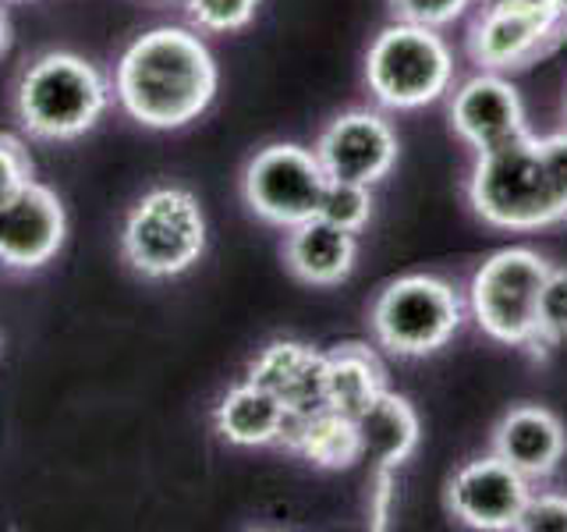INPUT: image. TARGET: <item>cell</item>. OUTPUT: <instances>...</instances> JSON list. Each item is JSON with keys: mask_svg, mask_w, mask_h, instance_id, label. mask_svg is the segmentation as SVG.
<instances>
[{"mask_svg": "<svg viewBox=\"0 0 567 532\" xmlns=\"http://www.w3.org/2000/svg\"><path fill=\"white\" fill-rule=\"evenodd\" d=\"M217 61L209 47L182 25H156L121 53L114 96L146 129H185L217 96Z\"/></svg>", "mask_w": 567, "mask_h": 532, "instance_id": "cell-1", "label": "cell"}, {"mask_svg": "<svg viewBox=\"0 0 567 532\" xmlns=\"http://www.w3.org/2000/svg\"><path fill=\"white\" fill-rule=\"evenodd\" d=\"M468 200L478 221L501 231H539L567 221V132H522L475 160Z\"/></svg>", "mask_w": 567, "mask_h": 532, "instance_id": "cell-2", "label": "cell"}, {"mask_svg": "<svg viewBox=\"0 0 567 532\" xmlns=\"http://www.w3.org/2000/svg\"><path fill=\"white\" fill-rule=\"evenodd\" d=\"M111 106V82L79 53L50 50L35 58L14 89V111L22 129L47 142L82 139Z\"/></svg>", "mask_w": 567, "mask_h": 532, "instance_id": "cell-3", "label": "cell"}, {"mask_svg": "<svg viewBox=\"0 0 567 532\" xmlns=\"http://www.w3.org/2000/svg\"><path fill=\"white\" fill-rule=\"evenodd\" d=\"M454 53L430 25H386L365 53L369 93L390 111H419L451 89Z\"/></svg>", "mask_w": 567, "mask_h": 532, "instance_id": "cell-4", "label": "cell"}, {"mask_svg": "<svg viewBox=\"0 0 567 532\" xmlns=\"http://www.w3.org/2000/svg\"><path fill=\"white\" fill-rule=\"evenodd\" d=\"M206 248V217L188 188H153L132 206L121 253L142 277L167 280L192 270Z\"/></svg>", "mask_w": 567, "mask_h": 532, "instance_id": "cell-5", "label": "cell"}, {"mask_svg": "<svg viewBox=\"0 0 567 532\" xmlns=\"http://www.w3.org/2000/svg\"><path fill=\"white\" fill-rule=\"evenodd\" d=\"M461 298L447 280L430 274H408L390 280L372 306V334L401 359L433 355L461 330Z\"/></svg>", "mask_w": 567, "mask_h": 532, "instance_id": "cell-6", "label": "cell"}, {"mask_svg": "<svg viewBox=\"0 0 567 532\" xmlns=\"http://www.w3.org/2000/svg\"><path fill=\"white\" fill-rule=\"evenodd\" d=\"M549 263L532 248H501L472 277V316L501 345L539 351L536 309Z\"/></svg>", "mask_w": 567, "mask_h": 532, "instance_id": "cell-7", "label": "cell"}, {"mask_svg": "<svg viewBox=\"0 0 567 532\" xmlns=\"http://www.w3.org/2000/svg\"><path fill=\"white\" fill-rule=\"evenodd\" d=\"M567 43V18L549 0H489L468 32L483 71H522Z\"/></svg>", "mask_w": 567, "mask_h": 532, "instance_id": "cell-8", "label": "cell"}, {"mask_svg": "<svg viewBox=\"0 0 567 532\" xmlns=\"http://www.w3.org/2000/svg\"><path fill=\"white\" fill-rule=\"evenodd\" d=\"M327 182L330 177L312 150L295 146V142H274L248 160L241 195L259 221L291 231L301 221L319 217Z\"/></svg>", "mask_w": 567, "mask_h": 532, "instance_id": "cell-9", "label": "cell"}, {"mask_svg": "<svg viewBox=\"0 0 567 532\" xmlns=\"http://www.w3.org/2000/svg\"><path fill=\"white\" fill-rule=\"evenodd\" d=\"M312 153L330 182H359L372 188L398 164V135L380 114L348 111L327 124Z\"/></svg>", "mask_w": 567, "mask_h": 532, "instance_id": "cell-10", "label": "cell"}, {"mask_svg": "<svg viewBox=\"0 0 567 532\" xmlns=\"http://www.w3.org/2000/svg\"><path fill=\"white\" fill-rule=\"evenodd\" d=\"M528 479L514 472L504 458L486 454L461 466L447 483V508L457 522L472 529L501 532L514 529L528 501Z\"/></svg>", "mask_w": 567, "mask_h": 532, "instance_id": "cell-11", "label": "cell"}, {"mask_svg": "<svg viewBox=\"0 0 567 532\" xmlns=\"http://www.w3.org/2000/svg\"><path fill=\"white\" fill-rule=\"evenodd\" d=\"M68 217L58 192L29 182L14 200L0 203V263L11 270H40L61 253Z\"/></svg>", "mask_w": 567, "mask_h": 532, "instance_id": "cell-12", "label": "cell"}, {"mask_svg": "<svg viewBox=\"0 0 567 532\" xmlns=\"http://www.w3.org/2000/svg\"><path fill=\"white\" fill-rule=\"evenodd\" d=\"M451 124L461 142H468L475 153L501 146V142L528 132L525 103L501 71H483L468 79L454 93L451 103Z\"/></svg>", "mask_w": 567, "mask_h": 532, "instance_id": "cell-13", "label": "cell"}, {"mask_svg": "<svg viewBox=\"0 0 567 532\" xmlns=\"http://www.w3.org/2000/svg\"><path fill=\"white\" fill-rule=\"evenodd\" d=\"M248 380L280 398L295 419L327 408V355L301 341H270L248 366Z\"/></svg>", "mask_w": 567, "mask_h": 532, "instance_id": "cell-14", "label": "cell"}, {"mask_svg": "<svg viewBox=\"0 0 567 532\" xmlns=\"http://www.w3.org/2000/svg\"><path fill=\"white\" fill-rule=\"evenodd\" d=\"M564 451H567V433L560 419L539 405L511 408L493 430V454L504 458L525 479L549 475L560 466Z\"/></svg>", "mask_w": 567, "mask_h": 532, "instance_id": "cell-15", "label": "cell"}, {"mask_svg": "<svg viewBox=\"0 0 567 532\" xmlns=\"http://www.w3.org/2000/svg\"><path fill=\"white\" fill-rule=\"evenodd\" d=\"M288 270L312 288H333L351 277L354 259H359V242L351 231L337 227L323 217H309L291 227L288 245H284Z\"/></svg>", "mask_w": 567, "mask_h": 532, "instance_id": "cell-16", "label": "cell"}, {"mask_svg": "<svg viewBox=\"0 0 567 532\" xmlns=\"http://www.w3.org/2000/svg\"><path fill=\"white\" fill-rule=\"evenodd\" d=\"M354 430H359L362 458L377 461V469H398L401 461H408L419 448L415 408L408 405V398L390 395V390H383V395L354 419Z\"/></svg>", "mask_w": 567, "mask_h": 532, "instance_id": "cell-17", "label": "cell"}, {"mask_svg": "<svg viewBox=\"0 0 567 532\" xmlns=\"http://www.w3.org/2000/svg\"><path fill=\"white\" fill-rule=\"evenodd\" d=\"M284 419H288V408L280 405V398L252 380L230 387L217 405V433L235 448L277 443L284 433Z\"/></svg>", "mask_w": 567, "mask_h": 532, "instance_id": "cell-18", "label": "cell"}, {"mask_svg": "<svg viewBox=\"0 0 567 532\" xmlns=\"http://www.w3.org/2000/svg\"><path fill=\"white\" fill-rule=\"evenodd\" d=\"M277 443H288L306 461L319 469H348L354 461H362V443L354 419L333 412V408H319V412L295 419H284V433Z\"/></svg>", "mask_w": 567, "mask_h": 532, "instance_id": "cell-19", "label": "cell"}, {"mask_svg": "<svg viewBox=\"0 0 567 532\" xmlns=\"http://www.w3.org/2000/svg\"><path fill=\"white\" fill-rule=\"evenodd\" d=\"M386 390V372L365 345H337L327 351V408L359 419Z\"/></svg>", "mask_w": 567, "mask_h": 532, "instance_id": "cell-20", "label": "cell"}, {"mask_svg": "<svg viewBox=\"0 0 567 532\" xmlns=\"http://www.w3.org/2000/svg\"><path fill=\"white\" fill-rule=\"evenodd\" d=\"M536 341L539 351L567 341V266H549L536 309Z\"/></svg>", "mask_w": 567, "mask_h": 532, "instance_id": "cell-21", "label": "cell"}, {"mask_svg": "<svg viewBox=\"0 0 567 532\" xmlns=\"http://www.w3.org/2000/svg\"><path fill=\"white\" fill-rule=\"evenodd\" d=\"M319 217L351 231V235H359V231L369 224L372 217V192L369 185H359V182H327V192H323V203H319Z\"/></svg>", "mask_w": 567, "mask_h": 532, "instance_id": "cell-22", "label": "cell"}, {"mask_svg": "<svg viewBox=\"0 0 567 532\" xmlns=\"http://www.w3.org/2000/svg\"><path fill=\"white\" fill-rule=\"evenodd\" d=\"M188 18L203 32H238L256 18L259 0H185Z\"/></svg>", "mask_w": 567, "mask_h": 532, "instance_id": "cell-23", "label": "cell"}, {"mask_svg": "<svg viewBox=\"0 0 567 532\" xmlns=\"http://www.w3.org/2000/svg\"><path fill=\"white\" fill-rule=\"evenodd\" d=\"M475 0H390V11H394L398 22H412V25H451L454 18H461Z\"/></svg>", "mask_w": 567, "mask_h": 532, "instance_id": "cell-24", "label": "cell"}, {"mask_svg": "<svg viewBox=\"0 0 567 532\" xmlns=\"http://www.w3.org/2000/svg\"><path fill=\"white\" fill-rule=\"evenodd\" d=\"M518 532H567V497L564 493H528L514 522Z\"/></svg>", "mask_w": 567, "mask_h": 532, "instance_id": "cell-25", "label": "cell"}, {"mask_svg": "<svg viewBox=\"0 0 567 532\" xmlns=\"http://www.w3.org/2000/svg\"><path fill=\"white\" fill-rule=\"evenodd\" d=\"M32 182L29 150L14 135H0V203L14 200Z\"/></svg>", "mask_w": 567, "mask_h": 532, "instance_id": "cell-26", "label": "cell"}, {"mask_svg": "<svg viewBox=\"0 0 567 532\" xmlns=\"http://www.w3.org/2000/svg\"><path fill=\"white\" fill-rule=\"evenodd\" d=\"M394 469H380L377 472V490H372V525L386 529L390 525V514H394Z\"/></svg>", "mask_w": 567, "mask_h": 532, "instance_id": "cell-27", "label": "cell"}, {"mask_svg": "<svg viewBox=\"0 0 567 532\" xmlns=\"http://www.w3.org/2000/svg\"><path fill=\"white\" fill-rule=\"evenodd\" d=\"M8 47H11V22H8V11L0 8V58L8 53Z\"/></svg>", "mask_w": 567, "mask_h": 532, "instance_id": "cell-28", "label": "cell"}, {"mask_svg": "<svg viewBox=\"0 0 567 532\" xmlns=\"http://www.w3.org/2000/svg\"><path fill=\"white\" fill-rule=\"evenodd\" d=\"M549 4H554V8H557V11H560L564 18H567V0H549Z\"/></svg>", "mask_w": 567, "mask_h": 532, "instance_id": "cell-29", "label": "cell"}, {"mask_svg": "<svg viewBox=\"0 0 567 532\" xmlns=\"http://www.w3.org/2000/svg\"><path fill=\"white\" fill-rule=\"evenodd\" d=\"M0 4H22V0H0Z\"/></svg>", "mask_w": 567, "mask_h": 532, "instance_id": "cell-30", "label": "cell"}]
</instances>
